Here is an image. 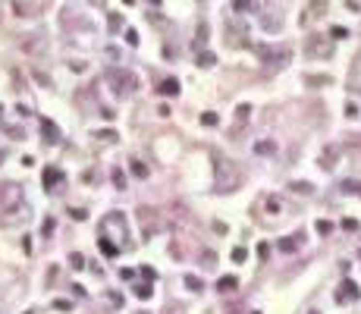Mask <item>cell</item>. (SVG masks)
<instances>
[{
    "label": "cell",
    "instance_id": "obj_1",
    "mask_svg": "<svg viewBox=\"0 0 361 314\" xmlns=\"http://www.w3.org/2000/svg\"><path fill=\"white\" fill-rule=\"evenodd\" d=\"M213 176H217V192H236L242 182V173L230 157L213 154Z\"/></svg>",
    "mask_w": 361,
    "mask_h": 314
},
{
    "label": "cell",
    "instance_id": "obj_2",
    "mask_svg": "<svg viewBox=\"0 0 361 314\" xmlns=\"http://www.w3.org/2000/svg\"><path fill=\"white\" fill-rule=\"evenodd\" d=\"M107 82H110V88H113V95H119V98H129L132 91H135V76L132 72H126V69H107Z\"/></svg>",
    "mask_w": 361,
    "mask_h": 314
},
{
    "label": "cell",
    "instance_id": "obj_3",
    "mask_svg": "<svg viewBox=\"0 0 361 314\" xmlns=\"http://www.w3.org/2000/svg\"><path fill=\"white\" fill-rule=\"evenodd\" d=\"M110 232H116L119 236V248H126L129 245V226H126V217L123 214H107L104 223H101V236H110Z\"/></svg>",
    "mask_w": 361,
    "mask_h": 314
},
{
    "label": "cell",
    "instance_id": "obj_4",
    "mask_svg": "<svg viewBox=\"0 0 361 314\" xmlns=\"http://www.w3.org/2000/svg\"><path fill=\"white\" fill-rule=\"evenodd\" d=\"M258 57L270 66H283V63H289L292 48L289 44H264V48H258Z\"/></svg>",
    "mask_w": 361,
    "mask_h": 314
},
{
    "label": "cell",
    "instance_id": "obj_5",
    "mask_svg": "<svg viewBox=\"0 0 361 314\" xmlns=\"http://www.w3.org/2000/svg\"><path fill=\"white\" fill-rule=\"evenodd\" d=\"M305 53H308L311 60H324L333 53V38H324V35H311L308 41H305Z\"/></svg>",
    "mask_w": 361,
    "mask_h": 314
},
{
    "label": "cell",
    "instance_id": "obj_6",
    "mask_svg": "<svg viewBox=\"0 0 361 314\" xmlns=\"http://www.w3.org/2000/svg\"><path fill=\"white\" fill-rule=\"evenodd\" d=\"M358 298H361L358 283H352V280H343V286H339V292H336V302H339V305H349V302H358Z\"/></svg>",
    "mask_w": 361,
    "mask_h": 314
},
{
    "label": "cell",
    "instance_id": "obj_7",
    "mask_svg": "<svg viewBox=\"0 0 361 314\" xmlns=\"http://www.w3.org/2000/svg\"><path fill=\"white\" fill-rule=\"evenodd\" d=\"M19 201V185H0V211H6V208H13V204Z\"/></svg>",
    "mask_w": 361,
    "mask_h": 314
},
{
    "label": "cell",
    "instance_id": "obj_8",
    "mask_svg": "<svg viewBox=\"0 0 361 314\" xmlns=\"http://www.w3.org/2000/svg\"><path fill=\"white\" fill-rule=\"evenodd\" d=\"M261 29H267V32H279V29H283V16H279L277 10L264 13V16H261Z\"/></svg>",
    "mask_w": 361,
    "mask_h": 314
},
{
    "label": "cell",
    "instance_id": "obj_9",
    "mask_svg": "<svg viewBox=\"0 0 361 314\" xmlns=\"http://www.w3.org/2000/svg\"><path fill=\"white\" fill-rule=\"evenodd\" d=\"M98 248H101V255H107V258H116L119 251H123L116 242H110V236H101V239H98Z\"/></svg>",
    "mask_w": 361,
    "mask_h": 314
},
{
    "label": "cell",
    "instance_id": "obj_10",
    "mask_svg": "<svg viewBox=\"0 0 361 314\" xmlns=\"http://www.w3.org/2000/svg\"><path fill=\"white\" fill-rule=\"evenodd\" d=\"M41 135H44V142H48V145H53L60 138V129L50 123V119H41Z\"/></svg>",
    "mask_w": 361,
    "mask_h": 314
},
{
    "label": "cell",
    "instance_id": "obj_11",
    "mask_svg": "<svg viewBox=\"0 0 361 314\" xmlns=\"http://www.w3.org/2000/svg\"><path fill=\"white\" fill-rule=\"evenodd\" d=\"M63 182V173L57 170V166H48L44 170V189H53V185H60Z\"/></svg>",
    "mask_w": 361,
    "mask_h": 314
},
{
    "label": "cell",
    "instance_id": "obj_12",
    "mask_svg": "<svg viewBox=\"0 0 361 314\" xmlns=\"http://www.w3.org/2000/svg\"><path fill=\"white\" fill-rule=\"evenodd\" d=\"M336 154H339V145H330V148L320 154V166H324V170H333V160H336Z\"/></svg>",
    "mask_w": 361,
    "mask_h": 314
},
{
    "label": "cell",
    "instance_id": "obj_13",
    "mask_svg": "<svg viewBox=\"0 0 361 314\" xmlns=\"http://www.w3.org/2000/svg\"><path fill=\"white\" fill-rule=\"evenodd\" d=\"M157 91H160V95H166V98H176L179 95V82H176V79H164Z\"/></svg>",
    "mask_w": 361,
    "mask_h": 314
},
{
    "label": "cell",
    "instance_id": "obj_14",
    "mask_svg": "<svg viewBox=\"0 0 361 314\" xmlns=\"http://www.w3.org/2000/svg\"><path fill=\"white\" fill-rule=\"evenodd\" d=\"M236 286H239L236 277H220V280H217V289H220V292H232Z\"/></svg>",
    "mask_w": 361,
    "mask_h": 314
},
{
    "label": "cell",
    "instance_id": "obj_15",
    "mask_svg": "<svg viewBox=\"0 0 361 314\" xmlns=\"http://www.w3.org/2000/svg\"><path fill=\"white\" fill-rule=\"evenodd\" d=\"M132 292H135L138 298H151V292H154V289H151V280H148V283H138Z\"/></svg>",
    "mask_w": 361,
    "mask_h": 314
},
{
    "label": "cell",
    "instance_id": "obj_16",
    "mask_svg": "<svg viewBox=\"0 0 361 314\" xmlns=\"http://www.w3.org/2000/svg\"><path fill=\"white\" fill-rule=\"evenodd\" d=\"M311 16H327V0H311Z\"/></svg>",
    "mask_w": 361,
    "mask_h": 314
},
{
    "label": "cell",
    "instance_id": "obj_17",
    "mask_svg": "<svg viewBox=\"0 0 361 314\" xmlns=\"http://www.w3.org/2000/svg\"><path fill=\"white\" fill-rule=\"evenodd\" d=\"M132 176H138V179H145L148 176V166L142 164V160H132Z\"/></svg>",
    "mask_w": 361,
    "mask_h": 314
},
{
    "label": "cell",
    "instance_id": "obj_18",
    "mask_svg": "<svg viewBox=\"0 0 361 314\" xmlns=\"http://www.w3.org/2000/svg\"><path fill=\"white\" fill-rule=\"evenodd\" d=\"M298 239H302V236H295V239H283V242H279V251H295V248H298Z\"/></svg>",
    "mask_w": 361,
    "mask_h": 314
},
{
    "label": "cell",
    "instance_id": "obj_19",
    "mask_svg": "<svg viewBox=\"0 0 361 314\" xmlns=\"http://www.w3.org/2000/svg\"><path fill=\"white\" fill-rule=\"evenodd\" d=\"M305 82H308V85H330L333 79L330 76H305Z\"/></svg>",
    "mask_w": 361,
    "mask_h": 314
},
{
    "label": "cell",
    "instance_id": "obj_20",
    "mask_svg": "<svg viewBox=\"0 0 361 314\" xmlns=\"http://www.w3.org/2000/svg\"><path fill=\"white\" fill-rule=\"evenodd\" d=\"M13 10H16L19 16H32V6H29V3H22V0H13Z\"/></svg>",
    "mask_w": 361,
    "mask_h": 314
},
{
    "label": "cell",
    "instance_id": "obj_21",
    "mask_svg": "<svg viewBox=\"0 0 361 314\" xmlns=\"http://www.w3.org/2000/svg\"><path fill=\"white\" fill-rule=\"evenodd\" d=\"M107 25H110V32L123 29V16H119V13H110V19H107Z\"/></svg>",
    "mask_w": 361,
    "mask_h": 314
},
{
    "label": "cell",
    "instance_id": "obj_22",
    "mask_svg": "<svg viewBox=\"0 0 361 314\" xmlns=\"http://www.w3.org/2000/svg\"><path fill=\"white\" fill-rule=\"evenodd\" d=\"M245 258H248V251H245L242 245H236V248H232V261H236V264H245Z\"/></svg>",
    "mask_w": 361,
    "mask_h": 314
},
{
    "label": "cell",
    "instance_id": "obj_23",
    "mask_svg": "<svg viewBox=\"0 0 361 314\" xmlns=\"http://www.w3.org/2000/svg\"><path fill=\"white\" fill-rule=\"evenodd\" d=\"M258 154H273V151H277V145H273V142H258Z\"/></svg>",
    "mask_w": 361,
    "mask_h": 314
},
{
    "label": "cell",
    "instance_id": "obj_24",
    "mask_svg": "<svg viewBox=\"0 0 361 314\" xmlns=\"http://www.w3.org/2000/svg\"><path fill=\"white\" fill-rule=\"evenodd\" d=\"M22 48H25V50H35V53H38V50H44V41H29V35H25Z\"/></svg>",
    "mask_w": 361,
    "mask_h": 314
},
{
    "label": "cell",
    "instance_id": "obj_25",
    "mask_svg": "<svg viewBox=\"0 0 361 314\" xmlns=\"http://www.w3.org/2000/svg\"><path fill=\"white\" fill-rule=\"evenodd\" d=\"M289 189H292V192H298V195H311V185H308V182H292Z\"/></svg>",
    "mask_w": 361,
    "mask_h": 314
},
{
    "label": "cell",
    "instance_id": "obj_26",
    "mask_svg": "<svg viewBox=\"0 0 361 314\" xmlns=\"http://www.w3.org/2000/svg\"><path fill=\"white\" fill-rule=\"evenodd\" d=\"M185 286H189L192 292H201V280H198V277H192V273L185 277Z\"/></svg>",
    "mask_w": 361,
    "mask_h": 314
},
{
    "label": "cell",
    "instance_id": "obj_27",
    "mask_svg": "<svg viewBox=\"0 0 361 314\" xmlns=\"http://www.w3.org/2000/svg\"><path fill=\"white\" fill-rule=\"evenodd\" d=\"M333 41H339V38H349V29H343V25H333Z\"/></svg>",
    "mask_w": 361,
    "mask_h": 314
},
{
    "label": "cell",
    "instance_id": "obj_28",
    "mask_svg": "<svg viewBox=\"0 0 361 314\" xmlns=\"http://www.w3.org/2000/svg\"><path fill=\"white\" fill-rule=\"evenodd\" d=\"M201 264H204V267H217V255H213V251H204V255H201Z\"/></svg>",
    "mask_w": 361,
    "mask_h": 314
},
{
    "label": "cell",
    "instance_id": "obj_29",
    "mask_svg": "<svg viewBox=\"0 0 361 314\" xmlns=\"http://www.w3.org/2000/svg\"><path fill=\"white\" fill-rule=\"evenodd\" d=\"M69 267H76V270H82V267H85V258L79 255V251H76V255H69Z\"/></svg>",
    "mask_w": 361,
    "mask_h": 314
},
{
    "label": "cell",
    "instance_id": "obj_30",
    "mask_svg": "<svg viewBox=\"0 0 361 314\" xmlns=\"http://www.w3.org/2000/svg\"><path fill=\"white\" fill-rule=\"evenodd\" d=\"M198 66H213V53H198Z\"/></svg>",
    "mask_w": 361,
    "mask_h": 314
},
{
    "label": "cell",
    "instance_id": "obj_31",
    "mask_svg": "<svg viewBox=\"0 0 361 314\" xmlns=\"http://www.w3.org/2000/svg\"><path fill=\"white\" fill-rule=\"evenodd\" d=\"M113 185H116V189H126V176L119 170H113Z\"/></svg>",
    "mask_w": 361,
    "mask_h": 314
},
{
    "label": "cell",
    "instance_id": "obj_32",
    "mask_svg": "<svg viewBox=\"0 0 361 314\" xmlns=\"http://www.w3.org/2000/svg\"><path fill=\"white\" fill-rule=\"evenodd\" d=\"M201 123H204V126H217V123H220V116H217V113H204Z\"/></svg>",
    "mask_w": 361,
    "mask_h": 314
},
{
    "label": "cell",
    "instance_id": "obj_33",
    "mask_svg": "<svg viewBox=\"0 0 361 314\" xmlns=\"http://www.w3.org/2000/svg\"><path fill=\"white\" fill-rule=\"evenodd\" d=\"M255 6V0H236V13H242V10H251Z\"/></svg>",
    "mask_w": 361,
    "mask_h": 314
},
{
    "label": "cell",
    "instance_id": "obj_34",
    "mask_svg": "<svg viewBox=\"0 0 361 314\" xmlns=\"http://www.w3.org/2000/svg\"><path fill=\"white\" fill-rule=\"evenodd\" d=\"M98 138H101V142H113V138H116V132H110V129H104V132H98Z\"/></svg>",
    "mask_w": 361,
    "mask_h": 314
},
{
    "label": "cell",
    "instance_id": "obj_35",
    "mask_svg": "<svg viewBox=\"0 0 361 314\" xmlns=\"http://www.w3.org/2000/svg\"><path fill=\"white\" fill-rule=\"evenodd\" d=\"M53 308H60V311H69V308H72V302H66V298H57V302H53Z\"/></svg>",
    "mask_w": 361,
    "mask_h": 314
},
{
    "label": "cell",
    "instance_id": "obj_36",
    "mask_svg": "<svg viewBox=\"0 0 361 314\" xmlns=\"http://www.w3.org/2000/svg\"><path fill=\"white\" fill-rule=\"evenodd\" d=\"M267 255H270V245L261 242V245H258V258H264V261H267Z\"/></svg>",
    "mask_w": 361,
    "mask_h": 314
},
{
    "label": "cell",
    "instance_id": "obj_37",
    "mask_svg": "<svg viewBox=\"0 0 361 314\" xmlns=\"http://www.w3.org/2000/svg\"><path fill=\"white\" fill-rule=\"evenodd\" d=\"M207 41V25L201 22V25H198V44H204Z\"/></svg>",
    "mask_w": 361,
    "mask_h": 314
},
{
    "label": "cell",
    "instance_id": "obj_38",
    "mask_svg": "<svg viewBox=\"0 0 361 314\" xmlns=\"http://www.w3.org/2000/svg\"><path fill=\"white\" fill-rule=\"evenodd\" d=\"M69 217H72V220H85V217H88V214H85L82 208H72V211H69Z\"/></svg>",
    "mask_w": 361,
    "mask_h": 314
},
{
    "label": "cell",
    "instance_id": "obj_39",
    "mask_svg": "<svg viewBox=\"0 0 361 314\" xmlns=\"http://www.w3.org/2000/svg\"><path fill=\"white\" fill-rule=\"evenodd\" d=\"M126 41H129V44H132V48H135V44H138V35H135V32H132V29H129V32H126Z\"/></svg>",
    "mask_w": 361,
    "mask_h": 314
},
{
    "label": "cell",
    "instance_id": "obj_40",
    "mask_svg": "<svg viewBox=\"0 0 361 314\" xmlns=\"http://www.w3.org/2000/svg\"><path fill=\"white\" fill-rule=\"evenodd\" d=\"M330 230H333V226L327 223V220H320V223H317V232H324V236H327V232H330Z\"/></svg>",
    "mask_w": 361,
    "mask_h": 314
},
{
    "label": "cell",
    "instance_id": "obj_41",
    "mask_svg": "<svg viewBox=\"0 0 361 314\" xmlns=\"http://www.w3.org/2000/svg\"><path fill=\"white\" fill-rule=\"evenodd\" d=\"M164 314H182V305H170V308H164Z\"/></svg>",
    "mask_w": 361,
    "mask_h": 314
},
{
    "label": "cell",
    "instance_id": "obj_42",
    "mask_svg": "<svg viewBox=\"0 0 361 314\" xmlns=\"http://www.w3.org/2000/svg\"><path fill=\"white\" fill-rule=\"evenodd\" d=\"M345 116L355 119V116H358V107H355V104H349V107H345Z\"/></svg>",
    "mask_w": 361,
    "mask_h": 314
},
{
    "label": "cell",
    "instance_id": "obj_43",
    "mask_svg": "<svg viewBox=\"0 0 361 314\" xmlns=\"http://www.w3.org/2000/svg\"><path fill=\"white\" fill-rule=\"evenodd\" d=\"M6 132H10L13 138H22V129H19V126H10V129H6Z\"/></svg>",
    "mask_w": 361,
    "mask_h": 314
},
{
    "label": "cell",
    "instance_id": "obj_44",
    "mask_svg": "<svg viewBox=\"0 0 361 314\" xmlns=\"http://www.w3.org/2000/svg\"><path fill=\"white\" fill-rule=\"evenodd\" d=\"M91 3H95V6H104V3H107V0H91Z\"/></svg>",
    "mask_w": 361,
    "mask_h": 314
},
{
    "label": "cell",
    "instance_id": "obj_45",
    "mask_svg": "<svg viewBox=\"0 0 361 314\" xmlns=\"http://www.w3.org/2000/svg\"><path fill=\"white\" fill-rule=\"evenodd\" d=\"M0 119H3V107H0Z\"/></svg>",
    "mask_w": 361,
    "mask_h": 314
},
{
    "label": "cell",
    "instance_id": "obj_46",
    "mask_svg": "<svg viewBox=\"0 0 361 314\" xmlns=\"http://www.w3.org/2000/svg\"><path fill=\"white\" fill-rule=\"evenodd\" d=\"M0 160H3V151H0Z\"/></svg>",
    "mask_w": 361,
    "mask_h": 314
},
{
    "label": "cell",
    "instance_id": "obj_47",
    "mask_svg": "<svg viewBox=\"0 0 361 314\" xmlns=\"http://www.w3.org/2000/svg\"><path fill=\"white\" fill-rule=\"evenodd\" d=\"M358 195H361V185H358Z\"/></svg>",
    "mask_w": 361,
    "mask_h": 314
},
{
    "label": "cell",
    "instance_id": "obj_48",
    "mask_svg": "<svg viewBox=\"0 0 361 314\" xmlns=\"http://www.w3.org/2000/svg\"><path fill=\"white\" fill-rule=\"evenodd\" d=\"M251 314H261V311H251Z\"/></svg>",
    "mask_w": 361,
    "mask_h": 314
}]
</instances>
